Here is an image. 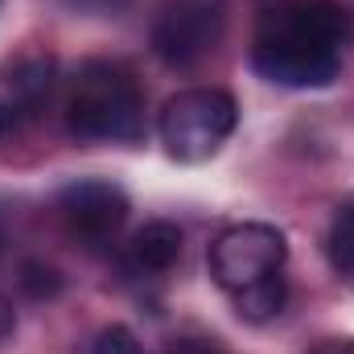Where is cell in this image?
Instances as JSON below:
<instances>
[{
	"mask_svg": "<svg viewBox=\"0 0 354 354\" xmlns=\"http://www.w3.org/2000/svg\"><path fill=\"white\" fill-rule=\"evenodd\" d=\"M62 115L75 140H140L145 91L120 62L87 58L66 83Z\"/></svg>",
	"mask_w": 354,
	"mask_h": 354,
	"instance_id": "obj_2",
	"label": "cell"
},
{
	"mask_svg": "<svg viewBox=\"0 0 354 354\" xmlns=\"http://www.w3.org/2000/svg\"><path fill=\"white\" fill-rule=\"evenodd\" d=\"M58 79V62L46 50H25L0 66V140L17 136L25 120L37 115V107L50 99Z\"/></svg>",
	"mask_w": 354,
	"mask_h": 354,
	"instance_id": "obj_7",
	"label": "cell"
},
{
	"mask_svg": "<svg viewBox=\"0 0 354 354\" xmlns=\"http://www.w3.org/2000/svg\"><path fill=\"white\" fill-rule=\"evenodd\" d=\"M128 260L136 272H149V276L169 272L181 260V231L174 223H145L128 243Z\"/></svg>",
	"mask_w": 354,
	"mask_h": 354,
	"instance_id": "obj_8",
	"label": "cell"
},
{
	"mask_svg": "<svg viewBox=\"0 0 354 354\" xmlns=\"http://www.w3.org/2000/svg\"><path fill=\"white\" fill-rule=\"evenodd\" d=\"M0 248H4V231H0Z\"/></svg>",
	"mask_w": 354,
	"mask_h": 354,
	"instance_id": "obj_15",
	"label": "cell"
},
{
	"mask_svg": "<svg viewBox=\"0 0 354 354\" xmlns=\"http://www.w3.org/2000/svg\"><path fill=\"white\" fill-rule=\"evenodd\" d=\"M12 326H17V313H12L8 297H0V338H8V334H12Z\"/></svg>",
	"mask_w": 354,
	"mask_h": 354,
	"instance_id": "obj_14",
	"label": "cell"
},
{
	"mask_svg": "<svg viewBox=\"0 0 354 354\" xmlns=\"http://www.w3.org/2000/svg\"><path fill=\"white\" fill-rule=\"evenodd\" d=\"M91 354H145V346L136 342V334L128 326H107L99 338H95V351Z\"/></svg>",
	"mask_w": 354,
	"mask_h": 354,
	"instance_id": "obj_11",
	"label": "cell"
},
{
	"mask_svg": "<svg viewBox=\"0 0 354 354\" xmlns=\"http://www.w3.org/2000/svg\"><path fill=\"white\" fill-rule=\"evenodd\" d=\"M239 124V103L218 87H189L165 99L157 115V136L174 161L198 165L210 161L235 132Z\"/></svg>",
	"mask_w": 354,
	"mask_h": 354,
	"instance_id": "obj_3",
	"label": "cell"
},
{
	"mask_svg": "<svg viewBox=\"0 0 354 354\" xmlns=\"http://www.w3.org/2000/svg\"><path fill=\"white\" fill-rule=\"evenodd\" d=\"M288 260V243L284 231L268 227V223H239L227 227L214 243H210V276L227 297H239L256 284H264L272 276L284 272Z\"/></svg>",
	"mask_w": 354,
	"mask_h": 354,
	"instance_id": "obj_4",
	"label": "cell"
},
{
	"mask_svg": "<svg viewBox=\"0 0 354 354\" xmlns=\"http://www.w3.org/2000/svg\"><path fill=\"white\" fill-rule=\"evenodd\" d=\"M21 284H25V292H33V297H54V292L62 288V276L46 264H25L21 268Z\"/></svg>",
	"mask_w": 354,
	"mask_h": 354,
	"instance_id": "obj_12",
	"label": "cell"
},
{
	"mask_svg": "<svg viewBox=\"0 0 354 354\" xmlns=\"http://www.w3.org/2000/svg\"><path fill=\"white\" fill-rule=\"evenodd\" d=\"M58 218L66 223V231L79 243L103 248L128 223V198H124L120 185H111L103 177L71 181L66 189H58Z\"/></svg>",
	"mask_w": 354,
	"mask_h": 354,
	"instance_id": "obj_6",
	"label": "cell"
},
{
	"mask_svg": "<svg viewBox=\"0 0 354 354\" xmlns=\"http://www.w3.org/2000/svg\"><path fill=\"white\" fill-rule=\"evenodd\" d=\"M231 301H235V313H239L243 322H272V317L284 309V301H288V280H284V272H280V276H272L264 284H256V288L231 297Z\"/></svg>",
	"mask_w": 354,
	"mask_h": 354,
	"instance_id": "obj_9",
	"label": "cell"
},
{
	"mask_svg": "<svg viewBox=\"0 0 354 354\" xmlns=\"http://www.w3.org/2000/svg\"><path fill=\"white\" fill-rule=\"evenodd\" d=\"M223 33V4L218 0H169L153 21V54L174 66H198Z\"/></svg>",
	"mask_w": 354,
	"mask_h": 354,
	"instance_id": "obj_5",
	"label": "cell"
},
{
	"mask_svg": "<svg viewBox=\"0 0 354 354\" xmlns=\"http://www.w3.org/2000/svg\"><path fill=\"white\" fill-rule=\"evenodd\" d=\"M326 248H330V264L354 276V202L338 206V214L330 223V235H326Z\"/></svg>",
	"mask_w": 354,
	"mask_h": 354,
	"instance_id": "obj_10",
	"label": "cell"
},
{
	"mask_svg": "<svg viewBox=\"0 0 354 354\" xmlns=\"http://www.w3.org/2000/svg\"><path fill=\"white\" fill-rule=\"evenodd\" d=\"M351 17L334 0H256L252 66L276 87H330L342 75Z\"/></svg>",
	"mask_w": 354,
	"mask_h": 354,
	"instance_id": "obj_1",
	"label": "cell"
},
{
	"mask_svg": "<svg viewBox=\"0 0 354 354\" xmlns=\"http://www.w3.org/2000/svg\"><path fill=\"white\" fill-rule=\"evenodd\" d=\"M309 354H354V338H326V342H317Z\"/></svg>",
	"mask_w": 354,
	"mask_h": 354,
	"instance_id": "obj_13",
	"label": "cell"
}]
</instances>
